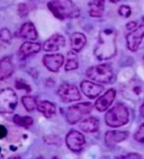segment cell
<instances>
[{"label":"cell","instance_id":"4316f807","mask_svg":"<svg viewBox=\"0 0 144 159\" xmlns=\"http://www.w3.org/2000/svg\"><path fill=\"white\" fill-rule=\"evenodd\" d=\"M44 141H45L47 145H54V146L61 145V138L58 136H46V137H44Z\"/></svg>","mask_w":144,"mask_h":159},{"label":"cell","instance_id":"8d00e7d4","mask_svg":"<svg viewBox=\"0 0 144 159\" xmlns=\"http://www.w3.org/2000/svg\"><path fill=\"white\" fill-rule=\"evenodd\" d=\"M0 152H1V148H0Z\"/></svg>","mask_w":144,"mask_h":159},{"label":"cell","instance_id":"2e32d148","mask_svg":"<svg viewBox=\"0 0 144 159\" xmlns=\"http://www.w3.org/2000/svg\"><path fill=\"white\" fill-rule=\"evenodd\" d=\"M14 73V64L10 56H5L0 61V80H6Z\"/></svg>","mask_w":144,"mask_h":159},{"label":"cell","instance_id":"f546056e","mask_svg":"<svg viewBox=\"0 0 144 159\" xmlns=\"http://www.w3.org/2000/svg\"><path fill=\"white\" fill-rule=\"evenodd\" d=\"M16 88L18 89V90H22V89H24L26 92H31V88H29V85L27 84L26 82H24L23 80H17L16 81Z\"/></svg>","mask_w":144,"mask_h":159},{"label":"cell","instance_id":"3957f363","mask_svg":"<svg viewBox=\"0 0 144 159\" xmlns=\"http://www.w3.org/2000/svg\"><path fill=\"white\" fill-rule=\"evenodd\" d=\"M128 119H130L128 110L122 103H118L115 107H113L109 111H107L105 116L106 123L112 128H118V127L126 125L128 122Z\"/></svg>","mask_w":144,"mask_h":159},{"label":"cell","instance_id":"4fadbf2b","mask_svg":"<svg viewBox=\"0 0 144 159\" xmlns=\"http://www.w3.org/2000/svg\"><path fill=\"white\" fill-rule=\"evenodd\" d=\"M64 45H65L64 37L60 34H55L50 37L47 40H45V43L43 45V49L46 52H55L60 49L61 47H63Z\"/></svg>","mask_w":144,"mask_h":159},{"label":"cell","instance_id":"d6986e66","mask_svg":"<svg viewBox=\"0 0 144 159\" xmlns=\"http://www.w3.org/2000/svg\"><path fill=\"white\" fill-rule=\"evenodd\" d=\"M41 51V45L38 43H33V42H26L20 46L19 54L23 57H28L31 55L37 54Z\"/></svg>","mask_w":144,"mask_h":159},{"label":"cell","instance_id":"277c9868","mask_svg":"<svg viewBox=\"0 0 144 159\" xmlns=\"http://www.w3.org/2000/svg\"><path fill=\"white\" fill-rule=\"evenodd\" d=\"M87 77L98 83H109L114 79V72L110 65L100 64V65L91 66L86 72Z\"/></svg>","mask_w":144,"mask_h":159},{"label":"cell","instance_id":"83f0119b","mask_svg":"<svg viewBox=\"0 0 144 159\" xmlns=\"http://www.w3.org/2000/svg\"><path fill=\"white\" fill-rule=\"evenodd\" d=\"M135 140L138 142H141L142 145H144V125H142L140 128H138V130L136 131L135 134Z\"/></svg>","mask_w":144,"mask_h":159},{"label":"cell","instance_id":"1f68e13d","mask_svg":"<svg viewBox=\"0 0 144 159\" xmlns=\"http://www.w3.org/2000/svg\"><path fill=\"white\" fill-rule=\"evenodd\" d=\"M7 134H8V130L5 125H0V139H3V138H6Z\"/></svg>","mask_w":144,"mask_h":159},{"label":"cell","instance_id":"8fae6325","mask_svg":"<svg viewBox=\"0 0 144 159\" xmlns=\"http://www.w3.org/2000/svg\"><path fill=\"white\" fill-rule=\"evenodd\" d=\"M80 86L82 93L89 99H95L104 91V86L99 85V84H95V83L90 82V81H82Z\"/></svg>","mask_w":144,"mask_h":159},{"label":"cell","instance_id":"7402d4cb","mask_svg":"<svg viewBox=\"0 0 144 159\" xmlns=\"http://www.w3.org/2000/svg\"><path fill=\"white\" fill-rule=\"evenodd\" d=\"M37 110L46 118H51L55 113V104L50 101H41L37 103Z\"/></svg>","mask_w":144,"mask_h":159},{"label":"cell","instance_id":"ffe728a7","mask_svg":"<svg viewBox=\"0 0 144 159\" xmlns=\"http://www.w3.org/2000/svg\"><path fill=\"white\" fill-rule=\"evenodd\" d=\"M86 43L87 38L84 34H81V33H73L71 35V47L72 51H74L75 53L81 52V49L84 47Z\"/></svg>","mask_w":144,"mask_h":159},{"label":"cell","instance_id":"7a4b0ae2","mask_svg":"<svg viewBox=\"0 0 144 159\" xmlns=\"http://www.w3.org/2000/svg\"><path fill=\"white\" fill-rule=\"evenodd\" d=\"M49 9L59 19L75 18L80 15V10L72 0H52L49 2Z\"/></svg>","mask_w":144,"mask_h":159},{"label":"cell","instance_id":"cb8c5ba5","mask_svg":"<svg viewBox=\"0 0 144 159\" xmlns=\"http://www.w3.org/2000/svg\"><path fill=\"white\" fill-rule=\"evenodd\" d=\"M14 122L16 125L23 127V128H29L33 125V119L31 116H15Z\"/></svg>","mask_w":144,"mask_h":159},{"label":"cell","instance_id":"ba28073f","mask_svg":"<svg viewBox=\"0 0 144 159\" xmlns=\"http://www.w3.org/2000/svg\"><path fill=\"white\" fill-rule=\"evenodd\" d=\"M65 142L70 150L74 151V152H79V151L82 150V148L86 143V139H84V134L81 132L77 130H71L69 134H66Z\"/></svg>","mask_w":144,"mask_h":159},{"label":"cell","instance_id":"5bb4252c","mask_svg":"<svg viewBox=\"0 0 144 159\" xmlns=\"http://www.w3.org/2000/svg\"><path fill=\"white\" fill-rule=\"evenodd\" d=\"M127 136L126 131H108L105 134V143L107 147H114L116 143L126 139Z\"/></svg>","mask_w":144,"mask_h":159},{"label":"cell","instance_id":"30bf717a","mask_svg":"<svg viewBox=\"0 0 144 159\" xmlns=\"http://www.w3.org/2000/svg\"><path fill=\"white\" fill-rule=\"evenodd\" d=\"M64 56L61 54H52V55H45L43 57V64L45 67L51 72H58L63 65Z\"/></svg>","mask_w":144,"mask_h":159},{"label":"cell","instance_id":"d6a6232c","mask_svg":"<svg viewBox=\"0 0 144 159\" xmlns=\"http://www.w3.org/2000/svg\"><path fill=\"white\" fill-rule=\"evenodd\" d=\"M136 27H137V23H136V21H132V23H128L126 25V28L128 29V30H133V29H135Z\"/></svg>","mask_w":144,"mask_h":159},{"label":"cell","instance_id":"d590c367","mask_svg":"<svg viewBox=\"0 0 144 159\" xmlns=\"http://www.w3.org/2000/svg\"><path fill=\"white\" fill-rule=\"evenodd\" d=\"M112 2H114V3H116V2H118V1H121V0H110Z\"/></svg>","mask_w":144,"mask_h":159},{"label":"cell","instance_id":"7c38bea8","mask_svg":"<svg viewBox=\"0 0 144 159\" xmlns=\"http://www.w3.org/2000/svg\"><path fill=\"white\" fill-rule=\"evenodd\" d=\"M116 97V91L114 89H110L106 93L103 95V97L99 98L95 103V108L99 111V112H103V111H106L107 109L109 108L112 103L114 102Z\"/></svg>","mask_w":144,"mask_h":159},{"label":"cell","instance_id":"6da1fadb","mask_svg":"<svg viewBox=\"0 0 144 159\" xmlns=\"http://www.w3.org/2000/svg\"><path fill=\"white\" fill-rule=\"evenodd\" d=\"M94 54L98 60H109L116 54V33L113 29H104L98 35Z\"/></svg>","mask_w":144,"mask_h":159},{"label":"cell","instance_id":"9a60e30c","mask_svg":"<svg viewBox=\"0 0 144 159\" xmlns=\"http://www.w3.org/2000/svg\"><path fill=\"white\" fill-rule=\"evenodd\" d=\"M141 92H142V85H141V81H138V80L132 81L124 89V94L127 99L137 100L140 98V95H141Z\"/></svg>","mask_w":144,"mask_h":159},{"label":"cell","instance_id":"5b68a950","mask_svg":"<svg viewBox=\"0 0 144 159\" xmlns=\"http://www.w3.org/2000/svg\"><path fill=\"white\" fill-rule=\"evenodd\" d=\"M91 110H92V104L90 102L78 103V104L70 107L66 110L65 119L69 123L74 125V123L79 122L84 116L89 114L91 112Z\"/></svg>","mask_w":144,"mask_h":159},{"label":"cell","instance_id":"e575fe53","mask_svg":"<svg viewBox=\"0 0 144 159\" xmlns=\"http://www.w3.org/2000/svg\"><path fill=\"white\" fill-rule=\"evenodd\" d=\"M140 114H141L142 118H144V102H143V104L141 105V108H140Z\"/></svg>","mask_w":144,"mask_h":159},{"label":"cell","instance_id":"836d02e7","mask_svg":"<svg viewBox=\"0 0 144 159\" xmlns=\"http://www.w3.org/2000/svg\"><path fill=\"white\" fill-rule=\"evenodd\" d=\"M123 158H141V155H138V153H130V155H127V156L123 157Z\"/></svg>","mask_w":144,"mask_h":159},{"label":"cell","instance_id":"484cf974","mask_svg":"<svg viewBox=\"0 0 144 159\" xmlns=\"http://www.w3.org/2000/svg\"><path fill=\"white\" fill-rule=\"evenodd\" d=\"M12 40V34L7 28L0 30V46H6Z\"/></svg>","mask_w":144,"mask_h":159},{"label":"cell","instance_id":"ac0fdd59","mask_svg":"<svg viewBox=\"0 0 144 159\" xmlns=\"http://www.w3.org/2000/svg\"><path fill=\"white\" fill-rule=\"evenodd\" d=\"M80 129L82 131H84V132H88V134L98 131V129H99L98 119L95 118V116H90V118L84 119L80 123Z\"/></svg>","mask_w":144,"mask_h":159},{"label":"cell","instance_id":"d4e9b609","mask_svg":"<svg viewBox=\"0 0 144 159\" xmlns=\"http://www.w3.org/2000/svg\"><path fill=\"white\" fill-rule=\"evenodd\" d=\"M22 102H23L24 107L27 111H34L35 109L37 108V103H36V100L33 97H29V95H25L22 99Z\"/></svg>","mask_w":144,"mask_h":159},{"label":"cell","instance_id":"8992f818","mask_svg":"<svg viewBox=\"0 0 144 159\" xmlns=\"http://www.w3.org/2000/svg\"><path fill=\"white\" fill-rule=\"evenodd\" d=\"M17 95L12 89L0 90V113H12L17 107Z\"/></svg>","mask_w":144,"mask_h":159},{"label":"cell","instance_id":"44dd1931","mask_svg":"<svg viewBox=\"0 0 144 159\" xmlns=\"http://www.w3.org/2000/svg\"><path fill=\"white\" fill-rule=\"evenodd\" d=\"M104 8L105 0H91L89 2V15L91 17H101Z\"/></svg>","mask_w":144,"mask_h":159},{"label":"cell","instance_id":"603a6c76","mask_svg":"<svg viewBox=\"0 0 144 159\" xmlns=\"http://www.w3.org/2000/svg\"><path fill=\"white\" fill-rule=\"evenodd\" d=\"M79 66V62H78V57L75 55L74 51L73 52H69L68 55H66V62H65V71H72V70H77Z\"/></svg>","mask_w":144,"mask_h":159},{"label":"cell","instance_id":"e0dca14e","mask_svg":"<svg viewBox=\"0 0 144 159\" xmlns=\"http://www.w3.org/2000/svg\"><path fill=\"white\" fill-rule=\"evenodd\" d=\"M19 37L22 38H25L27 40H35L37 38V31L33 23L31 21H27V23L24 24L22 27H20V30L18 33Z\"/></svg>","mask_w":144,"mask_h":159},{"label":"cell","instance_id":"52a82bcc","mask_svg":"<svg viewBox=\"0 0 144 159\" xmlns=\"http://www.w3.org/2000/svg\"><path fill=\"white\" fill-rule=\"evenodd\" d=\"M58 95L64 103L73 102V101H79L81 99V95L79 93V90L75 85L64 83L59 88Z\"/></svg>","mask_w":144,"mask_h":159},{"label":"cell","instance_id":"4dcf8cb0","mask_svg":"<svg viewBox=\"0 0 144 159\" xmlns=\"http://www.w3.org/2000/svg\"><path fill=\"white\" fill-rule=\"evenodd\" d=\"M18 14H19L20 17H25L28 15V7H27L26 3H20L18 6Z\"/></svg>","mask_w":144,"mask_h":159},{"label":"cell","instance_id":"9c48e42d","mask_svg":"<svg viewBox=\"0 0 144 159\" xmlns=\"http://www.w3.org/2000/svg\"><path fill=\"white\" fill-rule=\"evenodd\" d=\"M144 38V18L142 24L135 29L131 30V33L127 35L126 40H127V47L132 52H136L137 48L140 47L142 39Z\"/></svg>","mask_w":144,"mask_h":159},{"label":"cell","instance_id":"f1b7e54d","mask_svg":"<svg viewBox=\"0 0 144 159\" xmlns=\"http://www.w3.org/2000/svg\"><path fill=\"white\" fill-rule=\"evenodd\" d=\"M118 12H119V15H121L122 17H130L131 14H132V10H131V8L128 6H122L121 8H119V10H118Z\"/></svg>","mask_w":144,"mask_h":159}]
</instances>
